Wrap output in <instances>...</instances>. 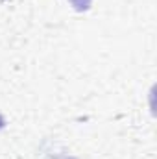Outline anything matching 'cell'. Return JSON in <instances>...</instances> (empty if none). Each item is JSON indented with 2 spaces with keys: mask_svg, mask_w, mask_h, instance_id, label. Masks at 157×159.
I'll return each mask as SVG.
<instances>
[{
  "mask_svg": "<svg viewBox=\"0 0 157 159\" xmlns=\"http://www.w3.org/2000/svg\"><path fill=\"white\" fill-rule=\"evenodd\" d=\"M69 2L76 11H87L92 4V0H69Z\"/></svg>",
  "mask_w": 157,
  "mask_h": 159,
  "instance_id": "obj_1",
  "label": "cell"
},
{
  "mask_svg": "<svg viewBox=\"0 0 157 159\" xmlns=\"http://www.w3.org/2000/svg\"><path fill=\"white\" fill-rule=\"evenodd\" d=\"M4 126H6V120H4V117H2V115H0V129H2Z\"/></svg>",
  "mask_w": 157,
  "mask_h": 159,
  "instance_id": "obj_2",
  "label": "cell"
}]
</instances>
